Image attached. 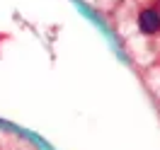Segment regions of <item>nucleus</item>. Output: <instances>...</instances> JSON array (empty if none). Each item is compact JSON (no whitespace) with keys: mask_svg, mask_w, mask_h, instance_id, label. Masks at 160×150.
Listing matches in <instances>:
<instances>
[{"mask_svg":"<svg viewBox=\"0 0 160 150\" xmlns=\"http://www.w3.org/2000/svg\"><path fill=\"white\" fill-rule=\"evenodd\" d=\"M138 27L143 34H155L160 29V12L158 10H143L138 15Z\"/></svg>","mask_w":160,"mask_h":150,"instance_id":"f257e3e1","label":"nucleus"}]
</instances>
